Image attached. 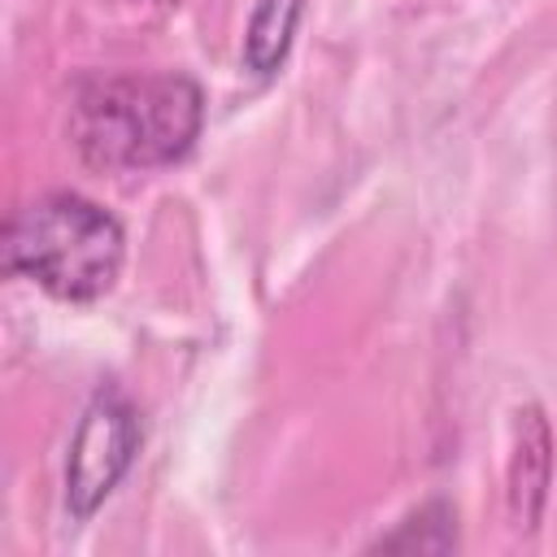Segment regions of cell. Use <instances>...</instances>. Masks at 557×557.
Listing matches in <instances>:
<instances>
[{
  "mask_svg": "<svg viewBox=\"0 0 557 557\" xmlns=\"http://www.w3.org/2000/svg\"><path fill=\"white\" fill-rule=\"evenodd\" d=\"M200 113V87L183 74L91 78L74 91L70 139L96 170H152L191 148Z\"/></svg>",
  "mask_w": 557,
  "mask_h": 557,
  "instance_id": "cell-1",
  "label": "cell"
},
{
  "mask_svg": "<svg viewBox=\"0 0 557 557\" xmlns=\"http://www.w3.org/2000/svg\"><path fill=\"white\" fill-rule=\"evenodd\" d=\"M122 226L74 191L22 205L4 226V265L57 300H100L122 270Z\"/></svg>",
  "mask_w": 557,
  "mask_h": 557,
  "instance_id": "cell-2",
  "label": "cell"
},
{
  "mask_svg": "<svg viewBox=\"0 0 557 557\" xmlns=\"http://www.w3.org/2000/svg\"><path fill=\"white\" fill-rule=\"evenodd\" d=\"M139 453V418L131 400L113 387H100L91 405L83 409L74 440H70V461H65V505L74 518H91L122 474L131 470Z\"/></svg>",
  "mask_w": 557,
  "mask_h": 557,
  "instance_id": "cell-3",
  "label": "cell"
},
{
  "mask_svg": "<svg viewBox=\"0 0 557 557\" xmlns=\"http://www.w3.org/2000/svg\"><path fill=\"white\" fill-rule=\"evenodd\" d=\"M548 470H553V435L544 413L527 405L513 418V457H509V505L522 531H531L544 513Z\"/></svg>",
  "mask_w": 557,
  "mask_h": 557,
  "instance_id": "cell-4",
  "label": "cell"
},
{
  "mask_svg": "<svg viewBox=\"0 0 557 557\" xmlns=\"http://www.w3.org/2000/svg\"><path fill=\"white\" fill-rule=\"evenodd\" d=\"M300 13H305V0H261L257 4L248 35H244V65L252 74H274L287 61Z\"/></svg>",
  "mask_w": 557,
  "mask_h": 557,
  "instance_id": "cell-5",
  "label": "cell"
},
{
  "mask_svg": "<svg viewBox=\"0 0 557 557\" xmlns=\"http://www.w3.org/2000/svg\"><path fill=\"white\" fill-rule=\"evenodd\" d=\"M457 518H453V509L444 505V500H431V505H422L418 513H409L405 522H400V531H392V535H383V540H374V548H400V553H444V548H453L457 544V527H453Z\"/></svg>",
  "mask_w": 557,
  "mask_h": 557,
  "instance_id": "cell-6",
  "label": "cell"
}]
</instances>
